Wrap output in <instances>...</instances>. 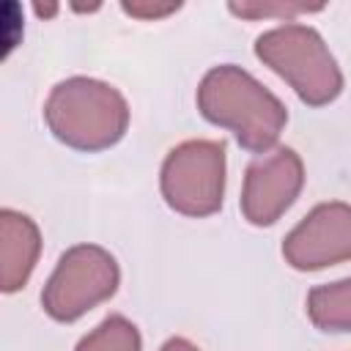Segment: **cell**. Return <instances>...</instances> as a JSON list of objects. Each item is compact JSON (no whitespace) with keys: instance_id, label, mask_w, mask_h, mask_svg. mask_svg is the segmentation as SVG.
<instances>
[{"instance_id":"6da1fadb","label":"cell","mask_w":351,"mask_h":351,"mask_svg":"<svg viewBox=\"0 0 351 351\" xmlns=\"http://www.w3.org/2000/svg\"><path fill=\"white\" fill-rule=\"evenodd\" d=\"M197 110L206 121L230 129L239 145L252 154H266L288 121L285 104L250 71L233 63L214 66L203 74L197 85Z\"/></svg>"},{"instance_id":"7a4b0ae2","label":"cell","mask_w":351,"mask_h":351,"mask_svg":"<svg viewBox=\"0 0 351 351\" xmlns=\"http://www.w3.org/2000/svg\"><path fill=\"white\" fill-rule=\"evenodd\" d=\"M44 118L60 143L77 151H101L123 137L129 104L118 88L101 80L71 77L49 90Z\"/></svg>"},{"instance_id":"3957f363","label":"cell","mask_w":351,"mask_h":351,"mask_svg":"<svg viewBox=\"0 0 351 351\" xmlns=\"http://www.w3.org/2000/svg\"><path fill=\"white\" fill-rule=\"evenodd\" d=\"M255 55L310 107L329 104L343 90V74L315 27L299 22L271 27L255 38Z\"/></svg>"},{"instance_id":"277c9868","label":"cell","mask_w":351,"mask_h":351,"mask_svg":"<svg viewBox=\"0 0 351 351\" xmlns=\"http://www.w3.org/2000/svg\"><path fill=\"white\" fill-rule=\"evenodd\" d=\"M165 203L186 217L219 211L225 195V140H186L176 145L159 176Z\"/></svg>"},{"instance_id":"5b68a950","label":"cell","mask_w":351,"mask_h":351,"mask_svg":"<svg viewBox=\"0 0 351 351\" xmlns=\"http://www.w3.org/2000/svg\"><path fill=\"white\" fill-rule=\"evenodd\" d=\"M121 271L115 258L99 244H77L66 250L41 291V304L55 321H77L99 302L118 291Z\"/></svg>"},{"instance_id":"8992f818","label":"cell","mask_w":351,"mask_h":351,"mask_svg":"<svg viewBox=\"0 0 351 351\" xmlns=\"http://www.w3.org/2000/svg\"><path fill=\"white\" fill-rule=\"evenodd\" d=\"M285 261L299 271H315L351 258V206L332 200L315 206L282 241Z\"/></svg>"},{"instance_id":"52a82bcc","label":"cell","mask_w":351,"mask_h":351,"mask_svg":"<svg viewBox=\"0 0 351 351\" xmlns=\"http://www.w3.org/2000/svg\"><path fill=\"white\" fill-rule=\"evenodd\" d=\"M304 165L293 148H277L258 156L244 173L241 214L252 225H271L299 197Z\"/></svg>"},{"instance_id":"ba28073f","label":"cell","mask_w":351,"mask_h":351,"mask_svg":"<svg viewBox=\"0 0 351 351\" xmlns=\"http://www.w3.org/2000/svg\"><path fill=\"white\" fill-rule=\"evenodd\" d=\"M307 315L324 332H351V277L315 285L307 293Z\"/></svg>"},{"instance_id":"9c48e42d","label":"cell","mask_w":351,"mask_h":351,"mask_svg":"<svg viewBox=\"0 0 351 351\" xmlns=\"http://www.w3.org/2000/svg\"><path fill=\"white\" fill-rule=\"evenodd\" d=\"M74 351H140V332L129 318L112 313L85 335Z\"/></svg>"},{"instance_id":"30bf717a","label":"cell","mask_w":351,"mask_h":351,"mask_svg":"<svg viewBox=\"0 0 351 351\" xmlns=\"http://www.w3.org/2000/svg\"><path fill=\"white\" fill-rule=\"evenodd\" d=\"M321 5H263V8H252V5H236L230 3V11L233 14H241V16H258V14H299V11H318Z\"/></svg>"},{"instance_id":"8fae6325","label":"cell","mask_w":351,"mask_h":351,"mask_svg":"<svg viewBox=\"0 0 351 351\" xmlns=\"http://www.w3.org/2000/svg\"><path fill=\"white\" fill-rule=\"evenodd\" d=\"M126 14H132V16H162V14H170V11H176V8H181V3H170V5H165V8H159V5H129V3H123L121 5Z\"/></svg>"},{"instance_id":"7c38bea8","label":"cell","mask_w":351,"mask_h":351,"mask_svg":"<svg viewBox=\"0 0 351 351\" xmlns=\"http://www.w3.org/2000/svg\"><path fill=\"white\" fill-rule=\"evenodd\" d=\"M162 351H200V348L192 346L186 337H170V340L162 346Z\"/></svg>"}]
</instances>
